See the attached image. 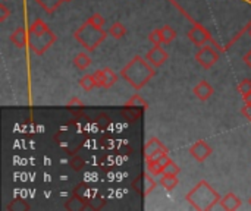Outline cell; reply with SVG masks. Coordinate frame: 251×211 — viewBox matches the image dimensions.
Returning <instances> with one entry per match:
<instances>
[{"mask_svg": "<svg viewBox=\"0 0 251 211\" xmlns=\"http://www.w3.org/2000/svg\"><path fill=\"white\" fill-rule=\"evenodd\" d=\"M154 75V66L141 56H134L121 70V76L135 90H141Z\"/></svg>", "mask_w": 251, "mask_h": 211, "instance_id": "obj_1", "label": "cell"}, {"mask_svg": "<svg viewBox=\"0 0 251 211\" xmlns=\"http://www.w3.org/2000/svg\"><path fill=\"white\" fill-rule=\"evenodd\" d=\"M185 200L190 203V206L196 210L207 211L212 210L218 203H221V195L216 189L209 185L206 181H200L187 195Z\"/></svg>", "mask_w": 251, "mask_h": 211, "instance_id": "obj_2", "label": "cell"}, {"mask_svg": "<svg viewBox=\"0 0 251 211\" xmlns=\"http://www.w3.org/2000/svg\"><path fill=\"white\" fill-rule=\"evenodd\" d=\"M109 32H106L103 28H97L93 25L88 19L75 31L74 37L75 40L87 50V51H94L107 37Z\"/></svg>", "mask_w": 251, "mask_h": 211, "instance_id": "obj_3", "label": "cell"}, {"mask_svg": "<svg viewBox=\"0 0 251 211\" xmlns=\"http://www.w3.org/2000/svg\"><path fill=\"white\" fill-rule=\"evenodd\" d=\"M54 41H56V35L50 29L40 32V34H29L28 35V47L37 56L44 54L54 44Z\"/></svg>", "mask_w": 251, "mask_h": 211, "instance_id": "obj_4", "label": "cell"}, {"mask_svg": "<svg viewBox=\"0 0 251 211\" xmlns=\"http://www.w3.org/2000/svg\"><path fill=\"white\" fill-rule=\"evenodd\" d=\"M187 37L197 46V47H203L206 44H213L218 50H221V47L213 41L210 32L200 23H194V26L187 32Z\"/></svg>", "mask_w": 251, "mask_h": 211, "instance_id": "obj_5", "label": "cell"}, {"mask_svg": "<svg viewBox=\"0 0 251 211\" xmlns=\"http://www.w3.org/2000/svg\"><path fill=\"white\" fill-rule=\"evenodd\" d=\"M196 60L204 69H210L219 60V50L213 44H206L196 53Z\"/></svg>", "mask_w": 251, "mask_h": 211, "instance_id": "obj_6", "label": "cell"}, {"mask_svg": "<svg viewBox=\"0 0 251 211\" xmlns=\"http://www.w3.org/2000/svg\"><path fill=\"white\" fill-rule=\"evenodd\" d=\"M151 176H153V175H151L150 172H149V173H141V175H138V176L135 178V181L132 182V189H135V192L140 194L141 197L150 195V194L156 189V187H157L156 181H154Z\"/></svg>", "mask_w": 251, "mask_h": 211, "instance_id": "obj_7", "label": "cell"}, {"mask_svg": "<svg viewBox=\"0 0 251 211\" xmlns=\"http://www.w3.org/2000/svg\"><path fill=\"white\" fill-rule=\"evenodd\" d=\"M168 153V148L160 142L159 138H150L144 147V157H146V162H151V160H156L159 159L162 154Z\"/></svg>", "mask_w": 251, "mask_h": 211, "instance_id": "obj_8", "label": "cell"}, {"mask_svg": "<svg viewBox=\"0 0 251 211\" xmlns=\"http://www.w3.org/2000/svg\"><path fill=\"white\" fill-rule=\"evenodd\" d=\"M213 153L212 147L206 142V141H197L194 142L191 147H190V154L199 162V163H203L207 157H210Z\"/></svg>", "mask_w": 251, "mask_h": 211, "instance_id": "obj_9", "label": "cell"}, {"mask_svg": "<svg viewBox=\"0 0 251 211\" xmlns=\"http://www.w3.org/2000/svg\"><path fill=\"white\" fill-rule=\"evenodd\" d=\"M168 53L162 48V46H153V48H150L146 54V59L149 60L150 65H153L154 68H160L166 60H168Z\"/></svg>", "mask_w": 251, "mask_h": 211, "instance_id": "obj_10", "label": "cell"}, {"mask_svg": "<svg viewBox=\"0 0 251 211\" xmlns=\"http://www.w3.org/2000/svg\"><path fill=\"white\" fill-rule=\"evenodd\" d=\"M171 162V157L168 156V153L162 154L159 159L151 160V162H146L147 163V170L153 175V176H159L163 173V169L166 167V164Z\"/></svg>", "mask_w": 251, "mask_h": 211, "instance_id": "obj_11", "label": "cell"}, {"mask_svg": "<svg viewBox=\"0 0 251 211\" xmlns=\"http://www.w3.org/2000/svg\"><path fill=\"white\" fill-rule=\"evenodd\" d=\"M28 35H29L28 29L24 26H19L10 34V41L18 48H24L25 46H28Z\"/></svg>", "mask_w": 251, "mask_h": 211, "instance_id": "obj_12", "label": "cell"}, {"mask_svg": "<svg viewBox=\"0 0 251 211\" xmlns=\"http://www.w3.org/2000/svg\"><path fill=\"white\" fill-rule=\"evenodd\" d=\"M193 91H194V95H196L199 100H201V101L209 100V98L213 95V93H215L213 87H212L207 81H200V82L194 87Z\"/></svg>", "mask_w": 251, "mask_h": 211, "instance_id": "obj_13", "label": "cell"}, {"mask_svg": "<svg viewBox=\"0 0 251 211\" xmlns=\"http://www.w3.org/2000/svg\"><path fill=\"white\" fill-rule=\"evenodd\" d=\"M221 206H222L224 210H238V209L241 207V200H240V197H237L235 194L229 192V194H226L224 198H221Z\"/></svg>", "mask_w": 251, "mask_h": 211, "instance_id": "obj_14", "label": "cell"}, {"mask_svg": "<svg viewBox=\"0 0 251 211\" xmlns=\"http://www.w3.org/2000/svg\"><path fill=\"white\" fill-rule=\"evenodd\" d=\"M179 181H178V175H166L163 173L160 178V185L166 189V191H174L178 187Z\"/></svg>", "mask_w": 251, "mask_h": 211, "instance_id": "obj_15", "label": "cell"}, {"mask_svg": "<svg viewBox=\"0 0 251 211\" xmlns=\"http://www.w3.org/2000/svg\"><path fill=\"white\" fill-rule=\"evenodd\" d=\"M40 7H43L44 12L47 13H54L56 9L65 1V0H35Z\"/></svg>", "mask_w": 251, "mask_h": 211, "instance_id": "obj_16", "label": "cell"}, {"mask_svg": "<svg viewBox=\"0 0 251 211\" xmlns=\"http://www.w3.org/2000/svg\"><path fill=\"white\" fill-rule=\"evenodd\" d=\"M74 65H75L78 69L85 70V69L91 65V57H90L87 53L81 51V53H78V54L74 57Z\"/></svg>", "mask_w": 251, "mask_h": 211, "instance_id": "obj_17", "label": "cell"}, {"mask_svg": "<svg viewBox=\"0 0 251 211\" xmlns=\"http://www.w3.org/2000/svg\"><path fill=\"white\" fill-rule=\"evenodd\" d=\"M109 34H110L113 38L121 40V38H124V37H125V34H126V28L124 26V23H121V22H115V23L110 26Z\"/></svg>", "mask_w": 251, "mask_h": 211, "instance_id": "obj_18", "label": "cell"}, {"mask_svg": "<svg viewBox=\"0 0 251 211\" xmlns=\"http://www.w3.org/2000/svg\"><path fill=\"white\" fill-rule=\"evenodd\" d=\"M47 29H50V28L47 26V23H46L43 19H35V21L29 25L28 32H29V34H40V32H44V31H47Z\"/></svg>", "mask_w": 251, "mask_h": 211, "instance_id": "obj_19", "label": "cell"}, {"mask_svg": "<svg viewBox=\"0 0 251 211\" xmlns=\"http://www.w3.org/2000/svg\"><path fill=\"white\" fill-rule=\"evenodd\" d=\"M160 31H162V37H163V43H165V44H169V43H172V41L176 38V31H175L171 25L162 26Z\"/></svg>", "mask_w": 251, "mask_h": 211, "instance_id": "obj_20", "label": "cell"}, {"mask_svg": "<svg viewBox=\"0 0 251 211\" xmlns=\"http://www.w3.org/2000/svg\"><path fill=\"white\" fill-rule=\"evenodd\" d=\"M125 106H126V107H143V109H147V107H149L147 101H146L140 94H134V95L125 103Z\"/></svg>", "mask_w": 251, "mask_h": 211, "instance_id": "obj_21", "label": "cell"}, {"mask_svg": "<svg viewBox=\"0 0 251 211\" xmlns=\"http://www.w3.org/2000/svg\"><path fill=\"white\" fill-rule=\"evenodd\" d=\"M103 70H104V88L113 87L115 82H116V79H118L116 73H115L110 68H106V69H103Z\"/></svg>", "mask_w": 251, "mask_h": 211, "instance_id": "obj_22", "label": "cell"}, {"mask_svg": "<svg viewBox=\"0 0 251 211\" xmlns=\"http://www.w3.org/2000/svg\"><path fill=\"white\" fill-rule=\"evenodd\" d=\"M79 85L84 91H91L94 87H96V82H94V76L93 75H84L81 79H79Z\"/></svg>", "mask_w": 251, "mask_h": 211, "instance_id": "obj_23", "label": "cell"}, {"mask_svg": "<svg viewBox=\"0 0 251 211\" xmlns=\"http://www.w3.org/2000/svg\"><path fill=\"white\" fill-rule=\"evenodd\" d=\"M149 40L153 46H162L163 44V37H162V31L159 29H153L149 35Z\"/></svg>", "mask_w": 251, "mask_h": 211, "instance_id": "obj_24", "label": "cell"}, {"mask_svg": "<svg viewBox=\"0 0 251 211\" xmlns=\"http://www.w3.org/2000/svg\"><path fill=\"white\" fill-rule=\"evenodd\" d=\"M179 172H181V169H179V166L175 163V162H169L168 164H166V167L163 169V173H166V175H179ZM162 173V175H163Z\"/></svg>", "mask_w": 251, "mask_h": 211, "instance_id": "obj_25", "label": "cell"}, {"mask_svg": "<svg viewBox=\"0 0 251 211\" xmlns=\"http://www.w3.org/2000/svg\"><path fill=\"white\" fill-rule=\"evenodd\" d=\"M94 82H96V87L97 88H104V70H97L94 72Z\"/></svg>", "mask_w": 251, "mask_h": 211, "instance_id": "obj_26", "label": "cell"}, {"mask_svg": "<svg viewBox=\"0 0 251 211\" xmlns=\"http://www.w3.org/2000/svg\"><path fill=\"white\" fill-rule=\"evenodd\" d=\"M88 21H90L93 25H96L97 28H103V25H104V19H103V16H101L100 13L91 15V16L88 18Z\"/></svg>", "mask_w": 251, "mask_h": 211, "instance_id": "obj_27", "label": "cell"}, {"mask_svg": "<svg viewBox=\"0 0 251 211\" xmlns=\"http://www.w3.org/2000/svg\"><path fill=\"white\" fill-rule=\"evenodd\" d=\"M238 91H240L243 95L251 93V79H244V81H241L240 85H238Z\"/></svg>", "mask_w": 251, "mask_h": 211, "instance_id": "obj_28", "label": "cell"}, {"mask_svg": "<svg viewBox=\"0 0 251 211\" xmlns=\"http://www.w3.org/2000/svg\"><path fill=\"white\" fill-rule=\"evenodd\" d=\"M10 15V10L3 4V3H0V22H3V21H6V18Z\"/></svg>", "mask_w": 251, "mask_h": 211, "instance_id": "obj_29", "label": "cell"}, {"mask_svg": "<svg viewBox=\"0 0 251 211\" xmlns=\"http://www.w3.org/2000/svg\"><path fill=\"white\" fill-rule=\"evenodd\" d=\"M241 115H243L249 122H251V104H246V106L241 109Z\"/></svg>", "mask_w": 251, "mask_h": 211, "instance_id": "obj_30", "label": "cell"}, {"mask_svg": "<svg viewBox=\"0 0 251 211\" xmlns=\"http://www.w3.org/2000/svg\"><path fill=\"white\" fill-rule=\"evenodd\" d=\"M243 60H244V63L249 66V68H251V50H249L246 54H244V57H243Z\"/></svg>", "mask_w": 251, "mask_h": 211, "instance_id": "obj_31", "label": "cell"}, {"mask_svg": "<svg viewBox=\"0 0 251 211\" xmlns=\"http://www.w3.org/2000/svg\"><path fill=\"white\" fill-rule=\"evenodd\" d=\"M243 100H244V103H246V104H251V93H249V94H244V95H243Z\"/></svg>", "mask_w": 251, "mask_h": 211, "instance_id": "obj_32", "label": "cell"}, {"mask_svg": "<svg viewBox=\"0 0 251 211\" xmlns=\"http://www.w3.org/2000/svg\"><path fill=\"white\" fill-rule=\"evenodd\" d=\"M249 34H250V37H251V26L249 28Z\"/></svg>", "mask_w": 251, "mask_h": 211, "instance_id": "obj_33", "label": "cell"}, {"mask_svg": "<svg viewBox=\"0 0 251 211\" xmlns=\"http://www.w3.org/2000/svg\"><path fill=\"white\" fill-rule=\"evenodd\" d=\"M249 203H250V206H251V197H250V200H249Z\"/></svg>", "mask_w": 251, "mask_h": 211, "instance_id": "obj_34", "label": "cell"}, {"mask_svg": "<svg viewBox=\"0 0 251 211\" xmlns=\"http://www.w3.org/2000/svg\"><path fill=\"white\" fill-rule=\"evenodd\" d=\"M65 1H71V0H65Z\"/></svg>", "mask_w": 251, "mask_h": 211, "instance_id": "obj_35", "label": "cell"}, {"mask_svg": "<svg viewBox=\"0 0 251 211\" xmlns=\"http://www.w3.org/2000/svg\"><path fill=\"white\" fill-rule=\"evenodd\" d=\"M249 1H251V0H249Z\"/></svg>", "mask_w": 251, "mask_h": 211, "instance_id": "obj_36", "label": "cell"}]
</instances>
